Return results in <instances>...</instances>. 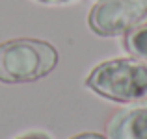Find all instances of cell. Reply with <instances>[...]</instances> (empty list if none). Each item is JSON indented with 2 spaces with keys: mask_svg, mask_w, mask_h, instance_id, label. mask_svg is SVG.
I'll return each mask as SVG.
<instances>
[{
  "mask_svg": "<svg viewBox=\"0 0 147 139\" xmlns=\"http://www.w3.org/2000/svg\"><path fill=\"white\" fill-rule=\"evenodd\" d=\"M88 21L97 35H125L147 21V0H99Z\"/></svg>",
  "mask_w": 147,
  "mask_h": 139,
  "instance_id": "obj_3",
  "label": "cell"
},
{
  "mask_svg": "<svg viewBox=\"0 0 147 139\" xmlns=\"http://www.w3.org/2000/svg\"><path fill=\"white\" fill-rule=\"evenodd\" d=\"M86 86L115 102L147 100V61L134 56L102 61L90 72Z\"/></svg>",
  "mask_w": 147,
  "mask_h": 139,
  "instance_id": "obj_2",
  "label": "cell"
},
{
  "mask_svg": "<svg viewBox=\"0 0 147 139\" xmlns=\"http://www.w3.org/2000/svg\"><path fill=\"white\" fill-rule=\"evenodd\" d=\"M104 130L108 139H147V100L115 111Z\"/></svg>",
  "mask_w": 147,
  "mask_h": 139,
  "instance_id": "obj_4",
  "label": "cell"
},
{
  "mask_svg": "<svg viewBox=\"0 0 147 139\" xmlns=\"http://www.w3.org/2000/svg\"><path fill=\"white\" fill-rule=\"evenodd\" d=\"M19 139H49V137H47V136H43V134H30V136L19 137Z\"/></svg>",
  "mask_w": 147,
  "mask_h": 139,
  "instance_id": "obj_7",
  "label": "cell"
},
{
  "mask_svg": "<svg viewBox=\"0 0 147 139\" xmlns=\"http://www.w3.org/2000/svg\"><path fill=\"white\" fill-rule=\"evenodd\" d=\"M39 2H43V4H63L67 0H39Z\"/></svg>",
  "mask_w": 147,
  "mask_h": 139,
  "instance_id": "obj_8",
  "label": "cell"
},
{
  "mask_svg": "<svg viewBox=\"0 0 147 139\" xmlns=\"http://www.w3.org/2000/svg\"><path fill=\"white\" fill-rule=\"evenodd\" d=\"M60 54L41 39H9L0 45V82L30 84L49 76L56 69Z\"/></svg>",
  "mask_w": 147,
  "mask_h": 139,
  "instance_id": "obj_1",
  "label": "cell"
},
{
  "mask_svg": "<svg viewBox=\"0 0 147 139\" xmlns=\"http://www.w3.org/2000/svg\"><path fill=\"white\" fill-rule=\"evenodd\" d=\"M125 48L130 56L147 61V22H142L125 33Z\"/></svg>",
  "mask_w": 147,
  "mask_h": 139,
  "instance_id": "obj_5",
  "label": "cell"
},
{
  "mask_svg": "<svg viewBox=\"0 0 147 139\" xmlns=\"http://www.w3.org/2000/svg\"><path fill=\"white\" fill-rule=\"evenodd\" d=\"M71 139H108L106 136H100V134H95V132H88V134H80V136H75Z\"/></svg>",
  "mask_w": 147,
  "mask_h": 139,
  "instance_id": "obj_6",
  "label": "cell"
}]
</instances>
